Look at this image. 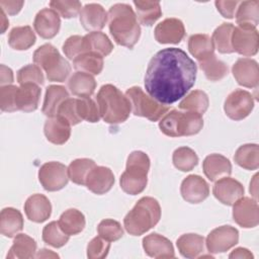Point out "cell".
<instances>
[{"label":"cell","mask_w":259,"mask_h":259,"mask_svg":"<svg viewBox=\"0 0 259 259\" xmlns=\"http://www.w3.org/2000/svg\"><path fill=\"white\" fill-rule=\"evenodd\" d=\"M196 73V64L184 51L166 48L151 59L145 75V88L152 98L169 105L191 89Z\"/></svg>","instance_id":"cell-1"},{"label":"cell","mask_w":259,"mask_h":259,"mask_svg":"<svg viewBox=\"0 0 259 259\" xmlns=\"http://www.w3.org/2000/svg\"><path fill=\"white\" fill-rule=\"evenodd\" d=\"M107 16L109 31L115 42L133 49L141 35V27L133 8L125 3H116L109 8Z\"/></svg>","instance_id":"cell-2"},{"label":"cell","mask_w":259,"mask_h":259,"mask_svg":"<svg viewBox=\"0 0 259 259\" xmlns=\"http://www.w3.org/2000/svg\"><path fill=\"white\" fill-rule=\"evenodd\" d=\"M96 100L100 117L105 122L117 124L128 118L132 110L131 103L127 97L115 86L111 84L101 86Z\"/></svg>","instance_id":"cell-3"},{"label":"cell","mask_w":259,"mask_h":259,"mask_svg":"<svg viewBox=\"0 0 259 259\" xmlns=\"http://www.w3.org/2000/svg\"><path fill=\"white\" fill-rule=\"evenodd\" d=\"M161 218V207L157 199L144 196L135 204L123 219L126 232L133 236H141L155 227Z\"/></svg>","instance_id":"cell-4"},{"label":"cell","mask_w":259,"mask_h":259,"mask_svg":"<svg viewBox=\"0 0 259 259\" xmlns=\"http://www.w3.org/2000/svg\"><path fill=\"white\" fill-rule=\"evenodd\" d=\"M150 169V159L142 151H134L130 154L126 167L121 174L119 183L121 189L131 195L143 192L148 183V172Z\"/></svg>","instance_id":"cell-5"},{"label":"cell","mask_w":259,"mask_h":259,"mask_svg":"<svg viewBox=\"0 0 259 259\" xmlns=\"http://www.w3.org/2000/svg\"><path fill=\"white\" fill-rule=\"evenodd\" d=\"M203 126L202 115L192 111H179L173 109L167 112L159 122L161 132L172 138L193 136Z\"/></svg>","instance_id":"cell-6"},{"label":"cell","mask_w":259,"mask_h":259,"mask_svg":"<svg viewBox=\"0 0 259 259\" xmlns=\"http://www.w3.org/2000/svg\"><path fill=\"white\" fill-rule=\"evenodd\" d=\"M33 62L46 72L51 82H65L71 73L70 64L51 44L40 46L33 53Z\"/></svg>","instance_id":"cell-7"},{"label":"cell","mask_w":259,"mask_h":259,"mask_svg":"<svg viewBox=\"0 0 259 259\" xmlns=\"http://www.w3.org/2000/svg\"><path fill=\"white\" fill-rule=\"evenodd\" d=\"M125 96L131 103L133 113L137 116L146 117L151 121L159 120L170 109L169 106L158 102L138 86L128 88Z\"/></svg>","instance_id":"cell-8"},{"label":"cell","mask_w":259,"mask_h":259,"mask_svg":"<svg viewBox=\"0 0 259 259\" xmlns=\"http://www.w3.org/2000/svg\"><path fill=\"white\" fill-rule=\"evenodd\" d=\"M38 180L47 191H58L68 184V168L60 162H47L38 170Z\"/></svg>","instance_id":"cell-9"},{"label":"cell","mask_w":259,"mask_h":259,"mask_svg":"<svg viewBox=\"0 0 259 259\" xmlns=\"http://www.w3.org/2000/svg\"><path fill=\"white\" fill-rule=\"evenodd\" d=\"M254 107V99L250 92L237 89L230 93L225 100L224 110L231 119L242 120L247 117Z\"/></svg>","instance_id":"cell-10"},{"label":"cell","mask_w":259,"mask_h":259,"mask_svg":"<svg viewBox=\"0 0 259 259\" xmlns=\"http://www.w3.org/2000/svg\"><path fill=\"white\" fill-rule=\"evenodd\" d=\"M239 232L232 226H222L213 229L206 237L207 251L212 254L224 253L238 244Z\"/></svg>","instance_id":"cell-11"},{"label":"cell","mask_w":259,"mask_h":259,"mask_svg":"<svg viewBox=\"0 0 259 259\" xmlns=\"http://www.w3.org/2000/svg\"><path fill=\"white\" fill-rule=\"evenodd\" d=\"M232 47L234 52L246 57L257 54L259 49V35L256 28L234 27L232 33Z\"/></svg>","instance_id":"cell-12"},{"label":"cell","mask_w":259,"mask_h":259,"mask_svg":"<svg viewBox=\"0 0 259 259\" xmlns=\"http://www.w3.org/2000/svg\"><path fill=\"white\" fill-rule=\"evenodd\" d=\"M233 205V219L240 227L249 229L259 224V207L255 199L241 197Z\"/></svg>","instance_id":"cell-13"},{"label":"cell","mask_w":259,"mask_h":259,"mask_svg":"<svg viewBox=\"0 0 259 259\" xmlns=\"http://www.w3.org/2000/svg\"><path fill=\"white\" fill-rule=\"evenodd\" d=\"M212 193L223 204L233 205L238 199L243 197L244 186L238 180L226 176L215 181Z\"/></svg>","instance_id":"cell-14"},{"label":"cell","mask_w":259,"mask_h":259,"mask_svg":"<svg viewBox=\"0 0 259 259\" xmlns=\"http://www.w3.org/2000/svg\"><path fill=\"white\" fill-rule=\"evenodd\" d=\"M233 75L239 85L256 88L259 83V67L255 60L249 58L238 59L232 68Z\"/></svg>","instance_id":"cell-15"},{"label":"cell","mask_w":259,"mask_h":259,"mask_svg":"<svg viewBox=\"0 0 259 259\" xmlns=\"http://www.w3.org/2000/svg\"><path fill=\"white\" fill-rule=\"evenodd\" d=\"M180 192L184 200L189 203H199L207 198L209 187L206 181L199 175H189L183 179Z\"/></svg>","instance_id":"cell-16"},{"label":"cell","mask_w":259,"mask_h":259,"mask_svg":"<svg viewBox=\"0 0 259 259\" xmlns=\"http://www.w3.org/2000/svg\"><path fill=\"white\" fill-rule=\"evenodd\" d=\"M61 19L52 8H44L37 12L33 21V27L37 34L46 39L53 38L60 30Z\"/></svg>","instance_id":"cell-17"},{"label":"cell","mask_w":259,"mask_h":259,"mask_svg":"<svg viewBox=\"0 0 259 259\" xmlns=\"http://www.w3.org/2000/svg\"><path fill=\"white\" fill-rule=\"evenodd\" d=\"M154 35L160 44H178L185 35L184 24L177 18H166L157 24Z\"/></svg>","instance_id":"cell-18"},{"label":"cell","mask_w":259,"mask_h":259,"mask_svg":"<svg viewBox=\"0 0 259 259\" xmlns=\"http://www.w3.org/2000/svg\"><path fill=\"white\" fill-rule=\"evenodd\" d=\"M114 183L112 171L104 166H95L88 174L85 185L95 194H104L108 192Z\"/></svg>","instance_id":"cell-19"},{"label":"cell","mask_w":259,"mask_h":259,"mask_svg":"<svg viewBox=\"0 0 259 259\" xmlns=\"http://www.w3.org/2000/svg\"><path fill=\"white\" fill-rule=\"evenodd\" d=\"M80 23L88 31H98L102 29L107 21V12L97 3L86 4L80 11Z\"/></svg>","instance_id":"cell-20"},{"label":"cell","mask_w":259,"mask_h":259,"mask_svg":"<svg viewBox=\"0 0 259 259\" xmlns=\"http://www.w3.org/2000/svg\"><path fill=\"white\" fill-rule=\"evenodd\" d=\"M143 248L147 255L157 259L175 257L171 241L157 233H152L143 239Z\"/></svg>","instance_id":"cell-21"},{"label":"cell","mask_w":259,"mask_h":259,"mask_svg":"<svg viewBox=\"0 0 259 259\" xmlns=\"http://www.w3.org/2000/svg\"><path fill=\"white\" fill-rule=\"evenodd\" d=\"M24 211L29 221L42 223L51 217L52 205L47 196L36 193L26 199L24 203Z\"/></svg>","instance_id":"cell-22"},{"label":"cell","mask_w":259,"mask_h":259,"mask_svg":"<svg viewBox=\"0 0 259 259\" xmlns=\"http://www.w3.org/2000/svg\"><path fill=\"white\" fill-rule=\"evenodd\" d=\"M44 133L49 142L63 145L71 136V124L60 115L49 117L45 122Z\"/></svg>","instance_id":"cell-23"},{"label":"cell","mask_w":259,"mask_h":259,"mask_svg":"<svg viewBox=\"0 0 259 259\" xmlns=\"http://www.w3.org/2000/svg\"><path fill=\"white\" fill-rule=\"evenodd\" d=\"M41 90L33 83H25L17 88L15 95V105L17 110L24 112L34 111L39 102Z\"/></svg>","instance_id":"cell-24"},{"label":"cell","mask_w":259,"mask_h":259,"mask_svg":"<svg viewBox=\"0 0 259 259\" xmlns=\"http://www.w3.org/2000/svg\"><path fill=\"white\" fill-rule=\"evenodd\" d=\"M202 169L210 181H217L232 173V164L221 154H210L204 159Z\"/></svg>","instance_id":"cell-25"},{"label":"cell","mask_w":259,"mask_h":259,"mask_svg":"<svg viewBox=\"0 0 259 259\" xmlns=\"http://www.w3.org/2000/svg\"><path fill=\"white\" fill-rule=\"evenodd\" d=\"M68 88L75 96L89 98L94 93L96 81L92 75L78 71L70 77L68 81Z\"/></svg>","instance_id":"cell-26"},{"label":"cell","mask_w":259,"mask_h":259,"mask_svg":"<svg viewBox=\"0 0 259 259\" xmlns=\"http://www.w3.org/2000/svg\"><path fill=\"white\" fill-rule=\"evenodd\" d=\"M69 98V93L64 86L50 85L47 87L41 111L48 117L56 116L60 105Z\"/></svg>","instance_id":"cell-27"},{"label":"cell","mask_w":259,"mask_h":259,"mask_svg":"<svg viewBox=\"0 0 259 259\" xmlns=\"http://www.w3.org/2000/svg\"><path fill=\"white\" fill-rule=\"evenodd\" d=\"M23 229L21 212L13 207L3 208L0 214V232L3 236L12 238Z\"/></svg>","instance_id":"cell-28"},{"label":"cell","mask_w":259,"mask_h":259,"mask_svg":"<svg viewBox=\"0 0 259 259\" xmlns=\"http://www.w3.org/2000/svg\"><path fill=\"white\" fill-rule=\"evenodd\" d=\"M235 16L238 26L256 28L259 22V2L257 0L240 2Z\"/></svg>","instance_id":"cell-29"},{"label":"cell","mask_w":259,"mask_h":259,"mask_svg":"<svg viewBox=\"0 0 259 259\" xmlns=\"http://www.w3.org/2000/svg\"><path fill=\"white\" fill-rule=\"evenodd\" d=\"M178 251L185 258H198L204 251V238L197 234H184L177 239Z\"/></svg>","instance_id":"cell-30"},{"label":"cell","mask_w":259,"mask_h":259,"mask_svg":"<svg viewBox=\"0 0 259 259\" xmlns=\"http://www.w3.org/2000/svg\"><path fill=\"white\" fill-rule=\"evenodd\" d=\"M188 50L198 62H201L213 55L214 46L209 35L204 33H196L189 37Z\"/></svg>","instance_id":"cell-31"},{"label":"cell","mask_w":259,"mask_h":259,"mask_svg":"<svg viewBox=\"0 0 259 259\" xmlns=\"http://www.w3.org/2000/svg\"><path fill=\"white\" fill-rule=\"evenodd\" d=\"M36 243L35 241L27 236L26 234H18L14 238L13 244L7 254V258H19L29 259L35 257Z\"/></svg>","instance_id":"cell-32"},{"label":"cell","mask_w":259,"mask_h":259,"mask_svg":"<svg viewBox=\"0 0 259 259\" xmlns=\"http://www.w3.org/2000/svg\"><path fill=\"white\" fill-rule=\"evenodd\" d=\"M134 5L137 11V19L144 25H153L162 15L160 3L157 1L135 0Z\"/></svg>","instance_id":"cell-33"},{"label":"cell","mask_w":259,"mask_h":259,"mask_svg":"<svg viewBox=\"0 0 259 259\" xmlns=\"http://www.w3.org/2000/svg\"><path fill=\"white\" fill-rule=\"evenodd\" d=\"M237 165L247 170H256L259 167V147L257 144L240 146L234 156Z\"/></svg>","instance_id":"cell-34"},{"label":"cell","mask_w":259,"mask_h":259,"mask_svg":"<svg viewBox=\"0 0 259 259\" xmlns=\"http://www.w3.org/2000/svg\"><path fill=\"white\" fill-rule=\"evenodd\" d=\"M58 223L61 229L69 236L81 233L86 224L84 214L76 208H69L65 210L61 214Z\"/></svg>","instance_id":"cell-35"},{"label":"cell","mask_w":259,"mask_h":259,"mask_svg":"<svg viewBox=\"0 0 259 259\" xmlns=\"http://www.w3.org/2000/svg\"><path fill=\"white\" fill-rule=\"evenodd\" d=\"M84 42L86 53H95L102 58L108 56L113 50V45L108 36L100 31H93L87 33L84 36Z\"/></svg>","instance_id":"cell-36"},{"label":"cell","mask_w":259,"mask_h":259,"mask_svg":"<svg viewBox=\"0 0 259 259\" xmlns=\"http://www.w3.org/2000/svg\"><path fill=\"white\" fill-rule=\"evenodd\" d=\"M35 42V34L28 25L16 26L11 29L8 35L9 46L17 51H25Z\"/></svg>","instance_id":"cell-37"},{"label":"cell","mask_w":259,"mask_h":259,"mask_svg":"<svg viewBox=\"0 0 259 259\" xmlns=\"http://www.w3.org/2000/svg\"><path fill=\"white\" fill-rule=\"evenodd\" d=\"M73 66L79 72L98 75L103 69V58L95 53H83L73 60Z\"/></svg>","instance_id":"cell-38"},{"label":"cell","mask_w":259,"mask_h":259,"mask_svg":"<svg viewBox=\"0 0 259 259\" xmlns=\"http://www.w3.org/2000/svg\"><path fill=\"white\" fill-rule=\"evenodd\" d=\"M208 104L209 100L205 92L201 90H193L180 101L179 108L186 111L197 112L202 115L207 110Z\"/></svg>","instance_id":"cell-39"},{"label":"cell","mask_w":259,"mask_h":259,"mask_svg":"<svg viewBox=\"0 0 259 259\" xmlns=\"http://www.w3.org/2000/svg\"><path fill=\"white\" fill-rule=\"evenodd\" d=\"M234 27L235 26L232 23L224 22L214 29L211 40L221 54H231L234 52L232 47V33Z\"/></svg>","instance_id":"cell-40"},{"label":"cell","mask_w":259,"mask_h":259,"mask_svg":"<svg viewBox=\"0 0 259 259\" xmlns=\"http://www.w3.org/2000/svg\"><path fill=\"white\" fill-rule=\"evenodd\" d=\"M96 166L95 162L91 159L81 158L72 161L68 167L69 179L79 185H85L86 178L89 172Z\"/></svg>","instance_id":"cell-41"},{"label":"cell","mask_w":259,"mask_h":259,"mask_svg":"<svg viewBox=\"0 0 259 259\" xmlns=\"http://www.w3.org/2000/svg\"><path fill=\"white\" fill-rule=\"evenodd\" d=\"M198 63L200 69L204 72L205 77L209 81H220L228 75V66L223 61L219 60L214 54Z\"/></svg>","instance_id":"cell-42"},{"label":"cell","mask_w":259,"mask_h":259,"mask_svg":"<svg viewBox=\"0 0 259 259\" xmlns=\"http://www.w3.org/2000/svg\"><path fill=\"white\" fill-rule=\"evenodd\" d=\"M172 161L178 170L188 172L197 165L198 157L192 149L188 147H180L174 151Z\"/></svg>","instance_id":"cell-43"},{"label":"cell","mask_w":259,"mask_h":259,"mask_svg":"<svg viewBox=\"0 0 259 259\" xmlns=\"http://www.w3.org/2000/svg\"><path fill=\"white\" fill-rule=\"evenodd\" d=\"M42 240L46 244L60 248L67 244L69 241V235H67L60 227L58 222H51L45 226L42 230Z\"/></svg>","instance_id":"cell-44"},{"label":"cell","mask_w":259,"mask_h":259,"mask_svg":"<svg viewBox=\"0 0 259 259\" xmlns=\"http://www.w3.org/2000/svg\"><path fill=\"white\" fill-rule=\"evenodd\" d=\"M98 235L108 242L119 240L123 236V230L120 224L111 219L101 221L97 227Z\"/></svg>","instance_id":"cell-45"},{"label":"cell","mask_w":259,"mask_h":259,"mask_svg":"<svg viewBox=\"0 0 259 259\" xmlns=\"http://www.w3.org/2000/svg\"><path fill=\"white\" fill-rule=\"evenodd\" d=\"M77 113L81 120L97 122L100 118L98 106L90 98H77Z\"/></svg>","instance_id":"cell-46"},{"label":"cell","mask_w":259,"mask_h":259,"mask_svg":"<svg viewBox=\"0 0 259 259\" xmlns=\"http://www.w3.org/2000/svg\"><path fill=\"white\" fill-rule=\"evenodd\" d=\"M44 81H45V78H44L42 71L35 64L24 66L17 72V82L20 85L25 83L42 85Z\"/></svg>","instance_id":"cell-47"},{"label":"cell","mask_w":259,"mask_h":259,"mask_svg":"<svg viewBox=\"0 0 259 259\" xmlns=\"http://www.w3.org/2000/svg\"><path fill=\"white\" fill-rule=\"evenodd\" d=\"M50 6L64 18L76 17L81 11V2L79 1L54 0L50 2Z\"/></svg>","instance_id":"cell-48"},{"label":"cell","mask_w":259,"mask_h":259,"mask_svg":"<svg viewBox=\"0 0 259 259\" xmlns=\"http://www.w3.org/2000/svg\"><path fill=\"white\" fill-rule=\"evenodd\" d=\"M63 52L70 60H74L79 55L86 53L84 36L72 35L68 37L63 45Z\"/></svg>","instance_id":"cell-49"},{"label":"cell","mask_w":259,"mask_h":259,"mask_svg":"<svg viewBox=\"0 0 259 259\" xmlns=\"http://www.w3.org/2000/svg\"><path fill=\"white\" fill-rule=\"evenodd\" d=\"M57 115L64 117L71 125H76L81 122V118L77 113V98L66 99L59 107Z\"/></svg>","instance_id":"cell-50"},{"label":"cell","mask_w":259,"mask_h":259,"mask_svg":"<svg viewBox=\"0 0 259 259\" xmlns=\"http://www.w3.org/2000/svg\"><path fill=\"white\" fill-rule=\"evenodd\" d=\"M110 248V243L103 238L95 237L93 238L87 246V257L89 259H102L108 254Z\"/></svg>","instance_id":"cell-51"},{"label":"cell","mask_w":259,"mask_h":259,"mask_svg":"<svg viewBox=\"0 0 259 259\" xmlns=\"http://www.w3.org/2000/svg\"><path fill=\"white\" fill-rule=\"evenodd\" d=\"M16 86L14 85H6L1 86L0 88V107L2 111L12 112L16 111L15 105V95L17 91Z\"/></svg>","instance_id":"cell-52"},{"label":"cell","mask_w":259,"mask_h":259,"mask_svg":"<svg viewBox=\"0 0 259 259\" xmlns=\"http://www.w3.org/2000/svg\"><path fill=\"white\" fill-rule=\"evenodd\" d=\"M239 3H240L239 1H223V0H218L214 2L218 11L225 18H229V19L235 16V12Z\"/></svg>","instance_id":"cell-53"},{"label":"cell","mask_w":259,"mask_h":259,"mask_svg":"<svg viewBox=\"0 0 259 259\" xmlns=\"http://www.w3.org/2000/svg\"><path fill=\"white\" fill-rule=\"evenodd\" d=\"M23 4V1H0L1 9L9 15L17 14L21 10Z\"/></svg>","instance_id":"cell-54"},{"label":"cell","mask_w":259,"mask_h":259,"mask_svg":"<svg viewBox=\"0 0 259 259\" xmlns=\"http://www.w3.org/2000/svg\"><path fill=\"white\" fill-rule=\"evenodd\" d=\"M0 84L1 86L10 85L13 82V73L12 70L5 65L0 66Z\"/></svg>","instance_id":"cell-55"},{"label":"cell","mask_w":259,"mask_h":259,"mask_svg":"<svg viewBox=\"0 0 259 259\" xmlns=\"http://www.w3.org/2000/svg\"><path fill=\"white\" fill-rule=\"evenodd\" d=\"M230 258H245V259H250V258H253V255L251 254V252L246 249V248H237L235 249L230 255H229Z\"/></svg>","instance_id":"cell-56"},{"label":"cell","mask_w":259,"mask_h":259,"mask_svg":"<svg viewBox=\"0 0 259 259\" xmlns=\"http://www.w3.org/2000/svg\"><path fill=\"white\" fill-rule=\"evenodd\" d=\"M36 258H48V257H53V258H59V255L52 252L51 250L48 249H41L39 252L35 255Z\"/></svg>","instance_id":"cell-57"},{"label":"cell","mask_w":259,"mask_h":259,"mask_svg":"<svg viewBox=\"0 0 259 259\" xmlns=\"http://www.w3.org/2000/svg\"><path fill=\"white\" fill-rule=\"evenodd\" d=\"M0 15H1V33H4L6 28L9 26V21L6 18L5 12L2 9H0Z\"/></svg>","instance_id":"cell-58"},{"label":"cell","mask_w":259,"mask_h":259,"mask_svg":"<svg viewBox=\"0 0 259 259\" xmlns=\"http://www.w3.org/2000/svg\"><path fill=\"white\" fill-rule=\"evenodd\" d=\"M257 177L258 175L256 174L254 177H253V180L251 181L250 183V192L251 194L256 198L257 197Z\"/></svg>","instance_id":"cell-59"}]
</instances>
